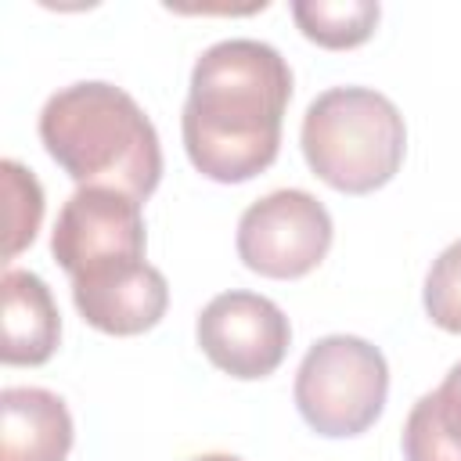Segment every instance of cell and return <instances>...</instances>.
Listing matches in <instances>:
<instances>
[{"label":"cell","mask_w":461,"mask_h":461,"mask_svg":"<svg viewBox=\"0 0 461 461\" xmlns=\"http://www.w3.org/2000/svg\"><path fill=\"white\" fill-rule=\"evenodd\" d=\"M292 101L285 54L252 36H230L194 58L180 137L191 166L216 184H245L274 166Z\"/></svg>","instance_id":"1"},{"label":"cell","mask_w":461,"mask_h":461,"mask_svg":"<svg viewBox=\"0 0 461 461\" xmlns=\"http://www.w3.org/2000/svg\"><path fill=\"white\" fill-rule=\"evenodd\" d=\"M47 155L79 187H119L137 202L162 180V148L148 112L115 83L79 79L40 108Z\"/></svg>","instance_id":"2"},{"label":"cell","mask_w":461,"mask_h":461,"mask_svg":"<svg viewBox=\"0 0 461 461\" xmlns=\"http://www.w3.org/2000/svg\"><path fill=\"white\" fill-rule=\"evenodd\" d=\"M299 144L306 166L328 187L371 194L400 173L407 122L400 108L371 86H328L306 104Z\"/></svg>","instance_id":"3"},{"label":"cell","mask_w":461,"mask_h":461,"mask_svg":"<svg viewBox=\"0 0 461 461\" xmlns=\"http://www.w3.org/2000/svg\"><path fill=\"white\" fill-rule=\"evenodd\" d=\"M299 418L328 439L367 432L385 411L389 364L385 353L360 335L317 339L295 371Z\"/></svg>","instance_id":"4"},{"label":"cell","mask_w":461,"mask_h":461,"mask_svg":"<svg viewBox=\"0 0 461 461\" xmlns=\"http://www.w3.org/2000/svg\"><path fill=\"white\" fill-rule=\"evenodd\" d=\"M144 209L119 187H76L50 230V256L76 285L119 277L144 259Z\"/></svg>","instance_id":"5"},{"label":"cell","mask_w":461,"mask_h":461,"mask_svg":"<svg viewBox=\"0 0 461 461\" xmlns=\"http://www.w3.org/2000/svg\"><path fill=\"white\" fill-rule=\"evenodd\" d=\"M331 212L303 187H281L256 198L238 220V259L274 281H295L321 267L331 249Z\"/></svg>","instance_id":"6"},{"label":"cell","mask_w":461,"mask_h":461,"mask_svg":"<svg viewBox=\"0 0 461 461\" xmlns=\"http://www.w3.org/2000/svg\"><path fill=\"white\" fill-rule=\"evenodd\" d=\"M194 339L212 367L230 378L256 382L281 367L292 346V324L274 299L230 288L202 306L194 321Z\"/></svg>","instance_id":"7"},{"label":"cell","mask_w":461,"mask_h":461,"mask_svg":"<svg viewBox=\"0 0 461 461\" xmlns=\"http://www.w3.org/2000/svg\"><path fill=\"white\" fill-rule=\"evenodd\" d=\"M72 303L90 328L126 339V335L151 331L166 317L169 285L158 267L140 263L119 277H108L97 285H76Z\"/></svg>","instance_id":"8"},{"label":"cell","mask_w":461,"mask_h":461,"mask_svg":"<svg viewBox=\"0 0 461 461\" xmlns=\"http://www.w3.org/2000/svg\"><path fill=\"white\" fill-rule=\"evenodd\" d=\"M72 436V414L58 393L40 385L0 393V461H65Z\"/></svg>","instance_id":"9"},{"label":"cell","mask_w":461,"mask_h":461,"mask_svg":"<svg viewBox=\"0 0 461 461\" xmlns=\"http://www.w3.org/2000/svg\"><path fill=\"white\" fill-rule=\"evenodd\" d=\"M4 342L0 360L18 367L47 364L61 339V313L47 281L32 270H4Z\"/></svg>","instance_id":"10"},{"label":"cell","mask_w":461,"mask_h":461,"mask_svg":"<svg viewBox=\"0 0 461 461\" xmlns=\"http://www.w3.org/2000/svg\"><path fill=\"white\" fill-rule=\"evenodd\" d=\"M407 461H461V360L443 382L418 396L403 421Z\"/></svg>","instance_id":"11"},{"label":"cell","mask_w":461,"mask_h":461,"mask_svg":"<svg viewBox=\"0 0 461 461\" xmlns=\"http://www.w3.org/2000/svg\"><path fill=\"white\" fill-rule=\"evenodd\" d=\"M292 18L310 43L349 50L375 36L382 7L378 0H295Z\"/></svg>","instance_id":"12"},{"label":"cell","mask_w":461,"mask_h":461,"mask_svg":"<svg viewBox=\"0 0 461 461\" xmlns=\"http://www.w3.org/2000/svg\"><path fill=\"white\" fill-rule=\"evenodd\" d=\"M4 173V216H7V230H4V259H14L22 249L32 245L40 220H43V187L36 180L32 169H25L18 158H4L0 162Z\"/></svg>","instance_id":"13"},{"label":"cell","mask_w":461,"mask_h":461,"mask_svg":"<svg viewBox=\"0 0 461 461\" xmlns=\"http://www.w3.org/2000/svg\"><path fill=\"white\" fill-rule=\"evenodd\" d=\"M425 313L436 328L461 335V238L450 241L429 267L421 288Z\"/></svg>","instance_id":"14"},{"label":"cell","mask_w":461,"mask_h":461,"mask_svg":"<svg viewBox=\"0 0 461 461\" xmlns=\"http://www.w3.org/2000/svg\"><path fill=\"white\" fill-rule=\"evenodd\" d=\"M191 461H241L238 454H198V457H191Z\"/></svg>","instance_id":"15"}]
</instances>
